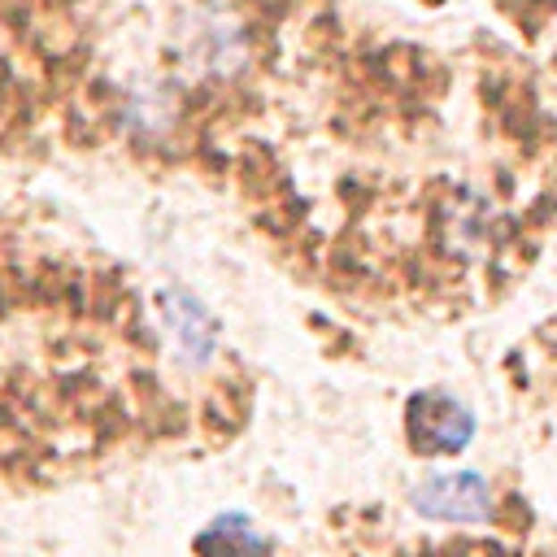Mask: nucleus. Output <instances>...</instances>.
<instances>
[{"instance_id":"nucleus-1","label":"nucleus","mask_w":557,"mask_h":557,"mask_svg":"<svg viewBox=\"0 0 557 557\" xmlns=\"http://www.w3.org/2000/svg\"><path fill=\"white\" fill-rule=\"evenodd\" d=\"M405 431H409V444L423 458H449V453H461L475 440V414L461 405L458 396L431 388V392L409 396Z\"/></svg>"},{"instance_id":"nucleus-2","label":"nucleus","mask_w":557,"mask_h":557,"mask_svg":"<svg viewBox=\"0 0 557 557\" xmlns=\"http://www.w3.org/2000/svg\"><path fill=\"white\" fill-rule=\"evenodd\" d=\"M414 510L435 523H484L492 514L488 479L475 470H453V475H431L414 488Z\"/></svg>"},{"instance_id":"nucleus-3","label":"nucleus","mask_w":557,"mask_h":557,"mask_svg":"<svg viewBox=\"0 0 557 557\" xmlns=\"http://www.w3.org/2000/svg\"><path fill=\"white\" fill-rule=\"evenodd\" d=\"M162 305H165V331L174 340L179 361L183 366H205V361L214 358V349H218V331H214L209 309L188 288H170L162 296Z\"/></svg>"},{"instance_id":"nucleus-4","label":"nucleus","mask_w":557,"mask_h":557,"mask_svg":"<svg viewBox=\"0 0 557 557\" xmlns=\"http://www.w3.org/2000/svg\"><path fill=\"white\" fill-rule=\"evenodd\" d=\"M183 48H188V57L200 74H235V66L244 62V39L218 13H197L188 22Z\"/></svg>"},{"instance_id":"nucleus-5","label":"nucleus","mask_w":557,"mask_h":557,"mask_svg":"<svg viewBox=\"0 0 557 557\" xmlns=\"http://www.w3.org/2000/svg\"><path fill=\"white\" fill-rule=\"evenodd\" d=\"M200 557H266L270 540H266L257 523L249 514H218L214 523L197 536Z\"/></svg>"}]
</instances>
